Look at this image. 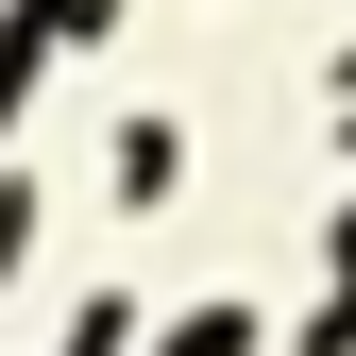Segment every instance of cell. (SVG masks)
I'll return each instance as SVG.
<instances>
[{
  "instance_id": "obj_1",
  "label": "cell",
  "mask_w": 356,
  "mask_h": 356,
  "mask_svg": "<svg viewBox=\"0 0 356 356\" xmlns=\"http://www.w3.org/2000/svg\"><path fill=\"white\" fill-rule=\"evenodd\" d=\"M238 339H254V323H238V305H204V323H187V339H170V356H238Z\"/></svg>"
}]
</instances>
